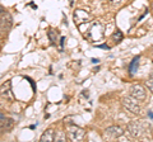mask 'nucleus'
Returning <instances> with one entry per match:
<instances>
[{
    "instance_id": "1a4fd4ad",
    "label": "nucleus",
    "mask_w": 153,
    "mask_h": 142,
    "mask_svg": "<svg viewBox=\"0 0 153 142\" xmlns=\"http://www.w3.org/2000/svg\"><path fill=\"white\" fill-rule=\"evenodd\" d=\"M41 141L42 142H52L55 141V133H54V130H46L44 133L41 136Z\"/></svg>"
},
{
    "instance_id": "f3484780",
    "label": "nucleus",
    "mask_w": 153,
    "mask_h": 142,
    "mask_svg": "<svg viewBox=\"0 0 153 142\" xmlns=\"http://www.w3.org/2000/svg\"><path fill=\"white\" fill-rule=\"evenodd\" d=\"M3 118H4V116L1 114V113H0V119H3Z\"/></svg>"
},
{
    "instance_id": "9b49d317",
    "label": "nucleus",
    "mask_w": 153,
    "mask_h": 142,
    "mask_svg": "<svg viewBox=\"0 0 153 142\" xmlns=\"http://www.w3.org/2000/svg\"><path fill=\"white\" fill-rule=\"evenodd\" d=\"M47 36H49V38H50V41H51L52 45H56V43H57V34H56L55 31L50 29L49 32H47Z\"/></svg>"
},
{
    "instance_id": "6e6552de",
    "label": "nucleus",
    "mask_w": 153,
    "mask_h": 142,
    "mask_svg": "<svg viewBox=\"0 0 153 142\" xmlns=\"http://www.w3.org/2000/svg\"><path fill=\"white\" fill-rule=\"evenodd\" d=\"M13 128V121L12 119H0V135L4 133V132H9Z\"/></svg>"
},
{
    "instance_id": "4468645a",
    "label": "nucleus",
    "mask_w": 153,
    "mask_h": 142,
    "mask_svg": "<svg viewBox=\"0 0 153 142\" xmlns=\"http://www.w3.org/2000/svg\"><path fill=\"white\" fill-rule=\"evenodd\" d=\"M146 86L148 88V90H149L151 93H153V74L151 75V78L146 81Z\"/></svg>"
},
{
    "instance_id": "a211bd4d",
    "label": "nucleus",
    "mask_w": 153,
    "mask_h": 142,
    "mask_svg": "<svg viewBox=\"0 0 153 142\" xmlns=\"http://www.w3.org/2000/svg\"><path fill=\"white\" fill-rule=\"evenodd\" d=\"M0 14H3V8L0 7Z\"/></svg>"
},
{
    "instance_id": "2eb2a0df",
    "label": "nucleus",
    "mask_w": 153,
    "mask_h": 142,
    "mask_svg": "<svg viewBox=\"0 0 153 142\" xmlns=\"http://www.w3.org/2000/svg\"><path fill=\"white\" fill-rule=\"evenodd\" d=\"M108 1L111 3V4H119V3H121L123 0H108Z\"/></svg>"
},
{
    "instance_id": "7ed1b4c3",
    "label": "nucleus",
    "mask_w": 153,
    "mask_h": 142,
    "mask_svg": "<svg viewBox=\"0 0 153 142\" xmlns=\"http://www.w3.org/2000/svg\"><path fill=\"white\" fill-rule=\"evenodd\" d=\"M130 95L133 98H135L138 102H143V100H146V98H147V91H146V89L143 88V85L140 84H134L130 86Z\"/></svg>"
},
{
    "instance_id": "20e7f679",
    "label": "nucleus",
    "mask_w": 153,
    "mask_h": 142,
    "mask_svg": "<svg viewBox=\"0 0 153 142\" xmlns=\"http://www.w3.org/2000/svg\"><path fill=\"white\" fill-rule=\"evenodd\" d=\"M93 19V17L88 12L83 10V9H76L74 12V22L76 24H83V23H88Z\"/></svg>"
},
{
    "instance_id": "f257e3e1",
    "label": "nucleus",
    "mask_w": 153,
    "mask_h": 142,
    "mask_svg": "<svg viewBox=\"0 0 153 142\" xmlns=\"http://www.w3.org/2000/svg\"><path fill=\"white\" fill-rule=\"evenodd\" d=\"M121 103H123V107L125 108L126 111L133 113V114H140V113H142V108L139 105V103H138L137 99L133 98L131 95L123 98Z\"/></svg>"
},
{
    "instance_id": "0eeeda50",
    "label": "nucleus",
    "mask_w": 153,
    "mask_h": 142,
    "mask_svg": "<svg viewBox=\"0 0 153 142\" xmlns=\"http://www.w3.org/2000/svg\"><path fill=\"white\" fill-rule=\"evenodd\" d=\"M123 133H124V131L119 126H111L105 130V136L108 137V138H117V137L123 136Z\"/></svg>"
},
{
    "instance_id": "9d476101",
    "label": "nucleus",
    "mask_w": 153,
    "mask_h": 142,
    "mask_svg": "<svg viewBox=\"0 0 153 142\" xmlns=\"http://www.w3.org/2000/svg\"><path fill=\"white\" fill-rule=\"evenodd\" d=\"M139 60H140V57H139V56H137V57L133 59L130 65H129V74H130V75H134L137 72L138 66H139Z\"/></svg>"
},
{
    "instance_id": "f03ea898",
    "label": "nucleus",
    "mask_w": 153,
    "mask_h": 142,
    "mask_svg": "<svg viewBox=\"0 0 153 142\" xmlns=\"http://www.w3.org/2000/svg\"><path fill=\"white\" fill-rule=\"evenodd\" d=\"M66 133H68L69 140H71V141H80V140H83V137L85 136V131L83 128H80V127L75 126V124H70V126H68Z\"/></svg>"
},
{
    "instance_id": "6ab92c4d",
    "label": "nucleus",
    "mask_w": 153,
    "mask_h": 142,
    "mask_svg": "<svg viewBox=\"0 0 153 142\" xmlns=\"http://www.w3.org/2000/svg\"><path fill=\"white\" fill-rule=\"evenodd\" d=\"M149 116H151V117H153V112H149Z\"/></svg>"
},
{
    "instance_id": "dca6fc26",
    "label": "nucleus",
    "mask_w": 153,
    "mask_h": 142,
    "mask_svg": "<svg viewBox=\"0 0 153 142\" xmlns=\"http://www.w3.org/2000/svg\"><path fill=\"white\" fill-rule=\"evenodd\" d=\"M98 47H101V48H107V50H108V46H103V45H100Z\"/></svg>"
},
{
    "instance_id": "39448f33",
    "label": "nucleus",
    "mask_w": 153,
    "mask_h": 142,
    "mask_svg": "<svg viewBox=\"0 0 153 142\" xmlns=\"http://www.w3.org/2000/svg\"><path fill=\"white\" fill-rule=\"evenodd\" d=\"M1 99L9 100V102L14 100V97L12 93V81H9V80L0 86V100H1Z\"/></svg>"
},
{
    "instance_id": "f8f14e48",
    "label": "nucleus",
    "mask_w": 153,
    "mask_h": 142,
    "mask_svg": "<svg viewBox=\"0 0 153 142\" xmlns=\"http://www.w3.org/2000/svg\"><path fill=\"white\" fill-rule=\"evenodd\" d=\"M123 32L121 31H115L114 32V34H112V40L115 41V42H116V43H119V42H121V40H123Z\"/></svg>"
},
{
    "instance_id": "423d86ee",
    "label": "nucleus",
    "mask_w": 153,
    "mask_h": 142,
    "mask_svg": "<svg viewBox=\"0 0 153 142\" xmlns=\"http://www.w3.org/2000/svg\"><path fill=\"white\" fill-rule=\"evenodd\" d=\"M128 133L133 138H139L143 133V127L139 122H130L128 124Z\"/></svg>"
},
{
    "instance_id": "aec40b11",
    "label": "nucleus",
    "mask_w": 153,
    "mask_h": 142,
    "mask_svg": "<svg viewBox=\"0 0 153 142\" xmlns=\"http://www.w3.org/2000/svg\"><path fill=\"white\" fill-rule=\"evenodd\" d=\"M152 10H153V3H152Z\"/></svg>"
},
{
    "instance_id": "ddd939ff",
    "label": "nucleus",
    "mask_w": 153,
    "mask_h": 142,
    "mask_svg": "<svg viewBox=\"0 0 153 142\" xmlns=\"http://www.w3.org/2000/svg\"><path fill=\"white\" fill-rule=\"evenodd\" d=\"M55 141H60V142L66 141V135L64 133L63 131H59V132H56V133H55Z\"/></svg>"
}]
</instances>
